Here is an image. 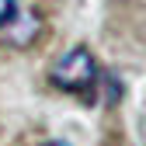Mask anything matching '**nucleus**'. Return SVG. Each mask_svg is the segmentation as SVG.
I'll return each instance as SVG.
<instances>
[{"instance_id": "1", "label": "nucleus", "mask_w": 146, "mask_h": 146, "mask_svg": "<svg viewBox=\"0 0 146 146\" xmlns=\"http://www.w3.org/2000/svg\"><path fill=\"white\" fill-rule=\"evenodd\" d=\"M52 84L59 90H66V94H87V90L98 84V63L90 56V49H84V45L70 49L66 56L52 66Z\"/></svg>"}, {"instance_id": "2", "label": "nucleus", "mask_w": 146, "mask_h": 146, "mask_svg": "<svg viewBox=\"0 0 146 146\" xmlns=\"http://www.w3.org/2000/svg\"><path fill=\"white\" fill-rule=\"evenodd\" d=\"M38 31H42V17L35 14V11H17L11 21L0 28V38H4L11 49H28L35 38H38Z\"/></svg>"}, {"instance_id": "3", "label": "nucleus", "mask_w": 146, "mask_h": 146, "mask_svg": "<svg viewBox=\"0 0 146 146\" xmlns=\"http://www.w3.org/2000/svg\"><path fill=\"white\" fill-rule=\"evenodd\" d=\"M14 14H17V0H0V28H4Z\"/></svg>"}, {"instance_id": "4", "label": "nucleus", "mask_w": 146, "mask_h": 146, "mask_svg": "<svg viewBox=\"0 0 146 146\" xmlns=\"http://www.w3.org/2000/svg\"><path fill=\"white\" fill-rule=\"evenodd\" d=\"M118 94H122L118 80H115V77H108V101H118Z\"/></svg>"}, {"instance_id": "5", "label": "nucleus", "mask_w": 146, "mask_h": 146, "mask_svg": "<svg viewBox=\"0 0 146 146\" xmlns=\"http://www.w3.org/2000/svg\"><path fill=\"white\" fill-rule=\"evenodd\" d=\"M45 146H70V143H45Z\"/></svg>"}]
</instances>
